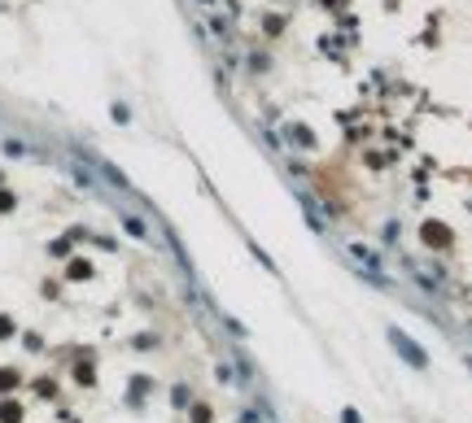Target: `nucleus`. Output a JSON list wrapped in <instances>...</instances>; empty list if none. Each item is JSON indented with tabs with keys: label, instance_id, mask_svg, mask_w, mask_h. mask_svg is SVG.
<instances>
[{
	"label": "nucleus",
	"instance_id": "nucleus-1",
	"mask_svg": "<svg viewBox=\"0 0 472 423\" xmlns=\"http://www.w3.org/2000/svg\"><path fill=\"white\" fill-rule=\"evenodd\" d=\"M389 340H393V345H398V349H402L411 362H416V367H424V354H420L416 345H411V340H402V332H389Z\"/></svg>",
	"mask_w": 472,
	"mask_h": 423
}]
</instances>
